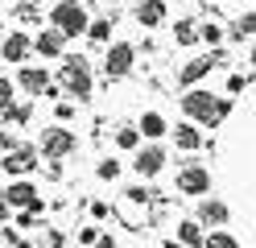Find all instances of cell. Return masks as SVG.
Returning a JSON list of instances; mask_svg holds the SVG:
<instances>
[{"instance_id": "obj_7", "label": "cell", "mask_w": 256, "mask_h": 248, "mask_svg": "<svg viewBox=\"0 0 256 248\" xmlns=\"http://www.w3.org/2000/svg\"><path fill=\"white\" fill-rule=\"evenodd\" d=\"M108 75L112 79H116V75H128V71H132V46H128V42H116V46H112L108 50Z\"/></svg>"}, {"instance_id": "obj_10", "label": "cell", "mask_w": 256, "mask_h": 248, "mask_svg": "<svg viewBox=\"0 0 256 248\" xmlns=\"http://www.w3.org/2000/svg\"><path fill=\"white\" fill-rule=\"evenodd\" d=\"M38 165V149H12V153L4 157V170L8 174H29Z\"/></svg>"}, {"instance_id": "obj_29", "label": "cell", "mask_w": 256, "mask_h": 248, "mask_svg": "<svg viewBox=\"0 0 256 248\" xmlns=\"http://www.w3.org/2000/svg\"><path fill=\"white\" fill-rule=\"evenodd\" d=\"M4 116H8V120H17V124H21V120H29V108H8Z\"/></svg>"}, {"instance_id": "obj_2", "label": "cell", "mask_w": 256, "mask_h": 248, "mask_svg": "<svg viewBox=\"0 0 256 248\" xmlns=\"http://www.w3.org/2000/svg\"><path fill=\"white\" fill-rule=\"evenodd\" d=\"M54 29L62 38H74V33H87V13L78 0H58L54 5Z\"/></svg>"}, {"instance_id": "obj_15", "label": "cell", "mask_w": 256, "mask_h": 248, "mask_svg": "<svg viewBox=\"0 0 256 248\" xmlns=\"http://www.w3.org/2000/svg\"><path fill=\"white\" fill-rule=\"evenodd\" d=\"M178 240H182L186 248H202V244H206V236H202V223H194V219L178 223Z\"/></svg>"}, {"instance_id": "obj_8", "label": "cell", "mask_w": 256, "mask_h": 248, "mask_svg": "<svg viewBox=\"0 0 256 248\" xmlns=\"http://www.w3.org/2000/svg\"><path fill=\"white\" fill-rule=\"evenodd\" d=\"M162 165H166V153L157 145H149V149H140V153H136V174L153 178V174H162Z\"/></svg>"}, {"instance_id": "obj_20", "label": "cell", "mask_w": 256, "mask_h": 248, "mask_svg": "<svg viewBox=\"0 0 256 248\" xmlns=\"http://www.w3.org/2000/svg\"><path fill=\"white\" fill-rule=\"evenodd\" d=\"M174 38H178L182 46H190V42H194V38H198V29H194V25H190V21H178V25H174Z\"/></svg>"}, {"instance_id": "obj_31", "label": "cell", "mask_w": 256, "mask_h": 248, "mask_svg": "<svg viewBox=\"0 0 256 248\" xmlns=\"http://www.w3.org/2000/svg\"><path fill=\"white\" fill-rule=\"evenodd\" d=\"M95 248H116V240H112V236H100V240H95Z\"/></svg>"}, {"instance_id": "obj_13", "label": "cell", "mask_w": 256, "mask_h": 248, "mask_svg": "<svg viewBox=\"0 0 256 248\" xmlns=\"http://www.w3.org/2000/svg\"><path fill=\"white\" fill-rule=\"evenodd\" d=\"M215 66V58H194V62H186L182 71H178V79H182V87H190V83H198L206 71Z\"/></svg>"}, {"instance_id": "obj_27", "label": "cell", "mask_w": 256, "mask_h": 248, "mask_svg": "<svg viewBox=\"0 0 256 248\" xmlns=\"http://www.w3.org/2000/svg\"><path fill=\"white\" fill-rule=\"evenodd\" d=\"M116 174H120L116 161H100V178H116Z\"/></svg>"}, {"instance_id": "obj_33", "label": "cell", "mask_w": 256, "mask_h": 248, "mask_svg": "<svg viewBox=\"0 0 256 248\" xmlns=\"http://www.w3.org/2000/svg\"><path fill=\"white\" fill-rule=\"evenodd\" d=\"M252 62H256V46H252Z\"/></svg>"}, {"instance_id": "obj_9", "label": "cell", "mask_w": 256, "mask_h": 248, "mask_svg": "<svg viewBox=\"0 0 256 248\" xmlns=\"http://www.w3.org/2000/svg\"><path fill=\"white\" fill-rule=\"evenodd\" d=\"M198 223H206V227H223V223H228V207H223L219 198H202V203H198Z\"/></svg>"}, {"instance_id": "obj_3", "label": "cell", "mask_w": 256, "mask_h": 248, "mask_svg": "<svg viewBox=\"0 0 256 248\" xmlns=\"http://www.w3.org/2000/svg\"><path fill=\"white\" fill-rule=\"evenodd\" d=\"M62 83H66L70 95H87L91 91V71H87V58H66L62 62Z\"/></svg>"}, {"instance_id": "obj_32", "label": "cell", "mask_w": 256, "mask_h": 248, "mask_svg": "<svg viewBox=\"0 0 256 248\" xmlns=\"http://www.w3.org/2000/svg\"><path fill=\"white\" fill-rule=\"evenodd\" d=\"M4 215H8V198L0 194V219H4Z\"/></svg>"}, {"instance_id": "obj_14", "label": "cell", "mask_w": 256, "mask_h": 248, "mask_svg": "<svg viewBox=\"0 0 256 248\" xmlns=\"http://www.w3.org/2000/svg\"><path fill=\"white\" fill-rule=\"evenodd\" d=\"M38 54H46V58H58L62 54V33L58 29H46V33H38Z\"/></svg>"}, {"instance_id": "obj_16", "label": "cell", "mask_w": 256, "mask_h": 248, "mask_svg": "<svg viewBox=\"0 0 256 248\" xmlns=\"http://www.w3.org/2000/svg\"><path fill=\"white\" fill-rule=\"evenodd\" d=\"M162 17H166V5H162V0H140V9H136V21H140V25H157Z\"/></svg>"}, {"instance_id": "obj_23", "label": "cell", "mask_w": 256, "mask_h": 248, "mask_svg": "<svg viewBox=\"0 0 256 248\" xmlns=\"http://www.w3.org/2000/svg\"><path fill=\"white\" fill-rule=\"evenodd\" d=\"M8 108H12V83L0 79V112H8Z\"/></svg>"}, {"instance_id": "obj_4", "label": "cell", "mask_w": 256, "mask_h": 248, "mask_svg": "<svg viewBox=\"0 0 256 248\" xmlns=\"http://www.w3.org/2000/svg\"><path fill=\"white\" fill-rule=\"evenodd\" d=\"M70 149H74L70 128H46L42 132V153L46 157H62V153H70Z\"/></svg>"}, {"instance_id": "obj_17", "label": "cell", "mask_w": 256, "mask_h": 248, "mask_svg": "<svg viewBox=\"0 0 256 248\" xmlns=\"http://www.w3.org/2000/svg\"><path fill=\"white\" fill-rule=\"evenodd\" d=\"M174 141H178V149H198V145H202L198 128H190V124H178V128H174Z\"/></svg>"}, {"instance_id": "obj_6", "label": "cell", "mask_w": 256, "mask_h": 248, "mask_svg": "<svg viewBox=\"0 0 256 248\" xmlns=\"http://www.w3.org/2000/svg\"><path fill=\"white\" fill-rule=\"evenodd\" d=\"M4 198H8V207H25V211H42V198H38V190L29 186V182H12V186L4 190Z\"/></svg>"}, {"instance_id": "obj_21", "label": "cell", "mask_w": 256, "mask_h": 248, "mask_svg": "<svg viewBox=\"0 0 256 248\" xmlns=\"http://www.w3.org/2000/svg\"><path fill=\"white\" fill-rule=\"evenodd\" d=\"M136 137H140V128H120L116 132V145L120 149H136Z\"/></svg>"}, {"instance_id": "obj_22", "label": "cell", "mask_w": 256, "mask_h": 248, "mask_svg": "<svg viewBox=\"0 0 256 248\" xmlns=\"http://www.w3.org/2000/svg\"><path fill=\"white\" fill-rule=\"evenodd\" d=\"M108 33H112L108 21H91V25H87V38H91V42H108Z\"/></svg>"}, {"instance_id": "obj_18", "label": "cell", "mask_w": 256, "mask_h": 248, "mask_svg": "<svg viewBox=\"0 0 256 248\" xmlns=\"http://www.w3.org/2000/svg\"><path fill=\"white\" fill-rule=\"evenodd\" d=\"M140 132H145V137H162V132H166V120H162L157 112H145V116H140Z\"/></svg>"}, {"instance_id": "obj_11", "label": "cell", "mask_w": 256, "mask_h": 248, "mask_svg": "<svg viewBox=\"0 0 256 248\" xmlns=\"http://www.w3.org/2000/svg\"><path fill=\"white\" fill-rule=\"evenodd\" d=\"M17 83H21L25 91H34V95H38V91H50V75H46L42 66H25Z\"/></svg>"}, {"instance_id": "obj_19", "label": "cell", "mask_w": 256, "mask_h": 248, "mask_svg": "<svg viewBox=\"0 0 256 248\" xmlns=\"http://www.w3.org/2000/svg\"><path fill=\"white\" fill-rule=\"evenodd\" d=\"M202 248H240V244H236V236H228V231H211Z\"/></svg>"}, {"instance_id": "obj_26", "label": "cell", "mask_w": 256, "mask_h": 248, "mask_svg": "<svg viewBox=\"0 0 256 248\" xmlns=\"http://www.w3.org/2000/svg\"><path fill=\"white\" fill-rule=\"evenodd\" d=\"M95 240H100V231H95V227H78V244H95Z\"/></svg>"}, {"instance_id": "obj_30", "label": "cell", "mask_w": 256, "mask_h": 248, "mask_svg": "<svg viewBox=\"0 0 256 248\" xmlns=\"http://www.w3.org/2000/svg\"><path fill=\"white\" fill-rule=\"evenodd\" d=\"M228 91H244V75H232L228 79Z\"/></svg>"}, {"instance_id": "obj_5", "label": "cell", "mask_w": 256, "mask_h": 248, "mask_svg": "<svg viewBox=\"0 0 256 248\" xmlns=\"http://www.w3.org/2000/svg\"><path fill=\"white\" fill-rule=\"evenodd\" d=\"M178 190L182 194H206L211 190V174H206L202 165H186V170L178 174Z\"/></svg>"}, {"instance_id": "obj_34", "label": "cell", "mask_w": 256, "mask_h": 248, "mask_svg": "<svg viewBox=\"0 0 256 248\" xmlns=\"http://www.w3.org/2000/svg\"><path fill=\"white\" fill-rule=\"evenodd\" d=\"M21 248H34V244H21Z\"/></svg>"}, {"instance_id": "obj_12", "label": "cell", "mask_w": 256, "mask_h": 248, "mask_svg": "<svg viewBox=\"0 0 256 248\" xmlns=\"http://www.w3.org/2000/svg\"><path fill=\"white\" fill-rule=\"evenodd\" d=\"M29 50H34V42L25 33H12V38H4V62H25Z\"/></svg>"}, {"instance_id": "obj_28", "label": "cell", "mask_w": 256, "mask_h": 248, "mask_svg": "<svg viewBox=\"0 0 256 248\" xmlns=\"http://www.w3.org/2000/svg\"><path fill=\"white\" fill-rule=\"evenodd\" d=\"M128 198H132V203H149V190H145V186H132V190H128Z\"/></svg>"}, {"instance_id": "obj_1", "label": "cell", "mask_w": 256, "mask_h": 248, "mask_svg": "<svg viewBox=\"0 0 256 248\" xmlns=\"http://www.w3.org/2000/svg\"><path fill=\"white\" fill-rule=\"evenodd\" d=\"M228 99H215L211 91H190V95H182V112L186 116H194V120H202L206 128H215L223 116H228Z\"/></svg>"}, {"instance_id": "obj_24", "label": "cell", "mask_w": 256, "mask_h": 248, "mask_svg": "<svg viewBox=\"0 0 256 248\" xmlns=\"http://www.w3.org/2000/svg\"><path fill=\"white\" fill-rule=\"evenodd\" d=\"M202 42L219 46V42H223V29H219V25H202Z\"/></svg>"}, {"instance_id": "obj_25", "label": "cell", "mask_w": 256, "mask_h": 248, "mask_svg": "<svg viewBox=\"0 0 256 248\" xmlns=\"http://www.w3.org/2000/svg\"><path fill=\"white\" fill-rule=\"evenodd\" d=\"M236 33H256V13H248V17H240V25H236Z\"/></svg>"}]
</instances>
